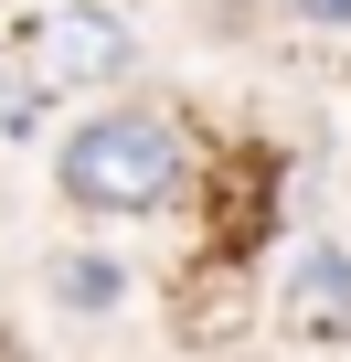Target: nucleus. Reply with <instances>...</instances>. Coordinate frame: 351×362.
Masks as SVG:
<instances>
[{
	"instance_id": "obj_2",
	"label": "nucleus",
	"mask_w": 351,
	"mask_h": 362,
	"mask_svg": "<svg viewBox=\"0 0 351 362\" xmlns=\"http://www.w3.org/2000/svg\"><path fill=\"white\" fill-rule=\"evenodd\" d=\"M128 64H138V43H128V22H117V11H96V0H64V11L32 33V86H54V96L117 86Z\"/></svg>"
},
{
	"instance_id": "obj_3",
	"label": "nucleus",
	"mask_w": 351,
	"mask_h": 362,
	"mask_svg": "<svg viewBox=\"0 0 351 362\" xmlns=\"http://www.w3.org/2000/svg\"><path fill=\"white\" fill-rule=\"evenodd\" d=\"M287 320L351 341V256H340V245H298V267H287Z\"/></svg>"
},
{
	"instance_id": "obj_4",
	"label": "nucleus",
	"mask_w": 351,
	"mask_h": 362,
	"mask_svg": "<svg viewBox=\"0 0 351 362\" xmlns=\"http://www.w3.org/2000/svg\"><path fill=\"white\" fill-rule=\"evenodd\" d=\"M54 298H64V309H117L128 277H117L107 256H54Z\"/></svg>"
},
{
	"instance_id": "obj_1",
	"label": "nucleus",
	"mask_w": 351,
	"mask_h": 362,
	"mask_svg": "<svg viewBox=\"0 0 351 362\" xmlns=\"http://www.w3.org/2000/svg\"><path fill=\"white\" fill-rule=\"evenodd\" d=\"M182 170H192V139L160 107H96L54 139V181L75 214H160L182 192Z\"/></svg>"
},
{
	"instance_id": "obj_5",
	"label": "nucleus",
	"mask_w": 351,
	"mask_h": 362,
	"mask_svg": "<svg viewBox=\"0 0 351 362\" xmlns=\"http://www.w3.org/2000/svg\"><path fill=\"white\" fill-rule=\"evenodd\" d=\"M298 11H309V22H351V0H298Z\"/></svg>"
}]
</instances>
